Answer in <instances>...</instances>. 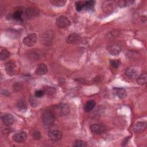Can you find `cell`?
I'll list each match as a JSON object with an SVG mask.
<instances>
[{
	"label": "cell",
	"mask_w": 147,
	"mask_h": 147,
	"mask_svg": "<svg viewBox=\"0 0 147 147\" xmlns=\"http://www.w3.org/2000/svg\"><path fill=\"white\" fill-rule=\"evenodd\" d=\"M55 116L54 112L51 110H45L42 114L41 118L44 124L47 125H51L53 123Z\"/></svg>",
	"instance_id": "1"
},
{
	"label": "cell",
	"mask_w": 147,
	"mask_h": 147,
	"mask_svg": "<svg viewBox=\"0 0 147 147\" xmlns=\"http://www.w3.org/2000/svg\"><path fill=\"white\" fill-rule=\"evenodd\" d=\"M54 110L55 115L57 114L59 116H65L69 114L70 108L69 105L67 103H60L55 106Z\"/></svg>",
	"instance_id": "2"
},
{
	"label": "cell",
	"mask_w": 147,
	"mask_h": 147,
	"mask_svg": "<svg viewBox=\"0 0 147 147\" xmlns=\"http://www.w3.org/2000/svg\"><path fill=\"white\" fill-rule=\"evenodd\" d=\"M91 131L95 134H101L106 130V126L102 123H94L90 127Z\"/></svg>",
	"instance_id": "3"
},
{
	"label": "cell",
	"mask_w": 147,
	"mask_h": 147,
	"mask_svg": "<svg viewBox=\"0 0 147 147\" xmlns=\"http://www.w3.org/2000/svg\"><path fill=\"white\" fill-rule=\"evenodd\" d=\"M37 40V35L35 33H30L23 39V42L28 47H32L36 43Z\"/></svg>",
	"instance_id": "4"
},
{
	"label": "cell",
	"mask_w": 147,
	"mask_h": 147,
	"mask_svg": "<svg viewBox=\"0 0 147 147\" xmlns=\"http://www.w3.org/2000/svg\"><path fill=\"white\" fill-rule=\"evenodd\" d=\"M122 46L118 43H113L109 45L107 48L108 52L113 56L118 55L122 51Z\"/></svg>",
	"instance_id": "5"
},
{
	"label": "cell",
	"mask_w": 147,
	"mask_h": 147,
	"mask_svg": "<svg viewBox=\"0 0 147 147\" xmlns=\"http://www.w3.org/2000/svg\"><path fill=\"white\" fill-rule=\"evenodd\" d=\"M71 24V22L69 19L65 16H60L56 20V25L60 28H64L69 26Z\"/></svg>",
	"instance_id": "6"
},
{
	"label": "cell",
	"mask_w": 147,
	"mask_h": 147,
	"mask_svg": "<svg viewBox=\"0 0 147 147\" xmlns=\"http://www.w3.org/2000/svg\"><path fill=\"white\" fill-rule=\"evenodd\" d=\"M81 37L77 33H72L69 34L66 38V42L68 44H78L81 41Z\"/></svg>",
	"instance_id": "7"
},
{
	"label": "cell",
	"mask_w": 147,
	"mask_h": 147,
	"mask_svg": "<svg viewBox=\"0 0 147 147\" xmlns=\"http://www.w3.org/2000/svg\"><path fill=\"white\" fill-rule=\"evenodd\" d=\"M147 123L145 121H139L134 124L133 127V130L136 133H140L144 131L146 128Z\"/></svg>",
	"instance_id": "8"
},
{
	"label": "cell",
	"mask_w": 147,
	"mask_h": 147,
	"mask_svg": "<svg viewBox=\"0 0 147 147\" xmlns=\"http://www.w3.org/2000/svg\"><path fill=\"white\" fill-rule=\"evenodd\" d=\"M5 71L7 74L9 75H14L16 72V65L13 61H8L5 64Z\"/></svg>",
	"instance_id": "9"
},
{
	"label": "cell",
	"mask_w": 147,
	"mask_h": 147,
	"mask_svg": "<svg viewBox=\"0 0 147 147\" xmlns=\"http://www.w3.org/2000/svg\"><path fill=\"white\" fill-rule=\"evenodd\" d=\"M27 138V134L26 132L21 131L17 133H16L13 136V140L18 143H21L24 142Z\"/></svg>",
	"instance_id": "10"
},
{
	"label": "cell",
	"mask_w": 147,
	"mask_h": 147,
	"mask_svg": "<svg viewBox=\"0 0 147 147\" xmlns=\"http://www.w3.org/2000/svg\"><path fill=\"white\" fill-rule=\"evenodd\" d=\"M48 136L52 141L56 142L59 141L61 138L62 134L59 130H53L49 131Z\"/></svg>",
	"instance_id": "11"
},
{
	"label": "cell",
	"mask_w": 147,
	"mask_h": 147,
	"mask_svg": "<svg viewBox=\"0 0 147 147\" xmlns=\"http://www.w3.org/2000/svg\"><path fill=\"white\" fill-rule=\"evenodd\" d=\"M1 118H2V121L3 123L6 126H9L11 125L14 121V118L13 116L11 114H8V113L4 114L2 116Z\"/></svg>",
	"instance_id": "12"
},
{
	"label": "cell",
	"mask_w": 147,
	"mask_h": 147,
	"mask_svg": "<svg viewBox=\"0 0 147 147\" xmlns=\"http://www.w3.org/2000/svg\"><path fill=\"white\" fill-rule=\"evenodd\" d=\"M35 72L38 75H43L48 72L47 66L44 63L39 64L35 70Z\"/></svg>",
	"instance_id": "13"
},
{
	"label": "cell",
	"mask_w": 147,
	"mask_h": 147,
	"mask_svg": "<svg viewBox=\"0 0 147 147\" xmlns=\"http://www.w3.org/2000/svg\"><path fill=\"white\" fill-rule=\"evenodd\" d=\"M38 11L34 8L29 7L25 10V15L29 19H32L38 15Z\"/></svg>",
	"instance_id": "14"
},
{
	"label": "cell",
	"mask_w": 147,
	"mask_h": 147,
	"mask_svg": "<svg viewBox=\"0 0 147 147\" xmlns=\"http://www.w3.org/2000/svg\"><path fill=\"white\" fill-rule=\"evenodd\" d=\"M113 92L120 99H123L125 98L127 95L126 91L123 88L114 87L113 88Z\"/></svg>",
	"instance_id": "15"
},
{
	"label": "cell",
	"mask_w": 147,
	"mask_h": 147,
	"mask_svg": "<svg viewBox=\"0 0 147 147\" xmlns=\"http://www.w3.org/2000/svg\"><path fill=\"white\" fill-rule=\"evenodd\" d=\"M138 71L134 67H130L126 71V75L130 78H136L138 75Z\"/></svg>",
	"instance_id": "16"
},
{
	"label": "cell",
	"mask_w": 147,
	"mask_h": 147,
	"mask_svg": "<svg viewBox=\"0 0 147 147\" xmlns=\"http://www.w3.org/2000/svg\"><path fill=\"white\" fill-rule=\"evenodd\" d=\"M52 33L51 31L49 32H45V33L43 34V36H42V42H45V44L47 45V44H50L51 42L52 41V38L53 37L52 36Z\"/></svg>",
	"instance_id": "17"
},
{
	"label": "cell",
	"mask_w": 147,
	"mask_h": 147,
	"mask_svg": "<svg viewBox=\"0 0 147 147\" xmlns=\"http://www.w3.org/2000/svg\"><path fill=\"white\" fill-rule=\"evenodd\" d=\"M22 16H23V11L21 9H18L16 10L13 14V18L18 21H22Z\"/></svg>",
	"instance_id": "18"
},
{
	"label": "cell",
	"mask_w": 147,
	"mask_h": 147,
	"mask_svg": "<svg viewBox=\"0 0 147 147\" xmlns=\"http://www.w3.org/2000/svg\"><path fill=\"white\" fill-rule=\"evenodd\" d=\"M42 90L44 92V94L48 95H53L56 92V90L54 87L49 86H44Z\"/></svg>",
	"instance_id": "19"
},
{
	"label": "cell",
	"mask_w": 147,
	"mask_h": 147,
	"mask_svg": "<svg viewBox=\"0 0 147 147\" xmlns=\"http://www.w3.org/2000/svg\"><path fill=\"white\" fill-rule=\"evenodd\" d=\"M95 106V102L93 100H90L85 104L84 107V110L86 112H89L94 108Z\"/></svg>",
	"instance_id": "20"
},
{
	"label": "cell",
	"mask_w": 147,
	"mask_h": 147,
	"mask_svg": "<svg viewBox=\"0 0 147 147\" xmlns=\"http://www.w3.org/2000/svg\"><path fill=\"white\" fill-rule=\"evenodd\" d=\"M6 33L7 36L10 38H17L20 37V33L18 31L13 29H8L6 31Z\"/></svg>",
	"instance_id": "21"
},
{
	"label": "cell",
	"mask_w": 147,
	"mask_h": 147,
	"mask_svg": "<svg viewBox=\"0 0 147 147\" xmlns=\"http://www.w3.org/2000/svg\"><path fill=\"white\" fill-rule=\"evenodd\" d=\"M146 82H147V76L146 74H141L137 79V83L140 85L145 84Z\"/></svg>",
	"instance_id": "22"
},
{
	"label": "cell",
	"mask_w": 147,
	"mask_h": 147,
	"mask_svg": "<svg viewBox=\"0 0 147 147\" xmlns=\"http://www.w3.org/2000/svg\"><path fill=\"white\" fill-rule=\"evenodd\" d=\"M50 2L54 6L61 7L65 5L67 1L64 0H52V1H51Z\"/></svg>",
	"instance_id": "23"
},
{
	"label": "cell",
	"mask_w": 147,
	"mask_h": 147,
	"mask_svg": "<svg viewBox=\"0 0 147 147\" xmlns=\"http://www.w3.org/2000/svg\"><path fill=\"white\" fill-rule=\"evenodd\" d=\"M95 3V2L94 1H84V9H85L87 10H92L94 7Z\"/></svg>",
	"instance_id": "24"
},
{
	"label": "cell",
	"mask_w": 147,
	"mask_h": 147,
	"mask_svg": "<svg viewBox=\"0 0 147 147\" xmlns=\"http://www.w3.org/2000/svg\"><path fill=\"white\" fill-rule=\"evenodd\" d=\"M17 107L20 110H25L27 109V105L24 100L21 99L17 103Z\"/></svg>",
	"instance_id": "25"
},
{
	"label": "cell",
	"mask_w": 147,
	"mask_h": 147,
	"mask_svg": "<svg viewBox=\"0 0 147 147\" xmlns=\"http://www.w3.org/2000/svg\"><path fill=\"white\" fill-rule=\"evenodd\" d=\"M134 2L133 1H124V0H121V1H117V3L118 6L121 7H124L126 6L130 5L132 4Z\"/></svg>",
	"instance_id": "26"
},
{
	"label": "cell",
	"mask_w": 147,
	"mask_h": 147,
	"mask_svg": "<svg viewBox=\"0 0 147 147\" xmlns=\"http://www.w3.org/2000/svg\"><path fill=\"white\" fill-rule=\"evenodd\" d=\"M10 56V53L9 51L5 49H2L0 53V58L2 61H4L7 59Z\"/></svg>",
	"instance_id": "27"
},
{
	"label": "cell",
	"mask_w": 147,
	"mask_h": 147,
	"mask_svg": "<svg viewBox=\"0 0 147 147\" xmlns=\"http://www.w3.org/2000/svg\"><path fill=\"white\" fill-rule=\"evenodd\" d=\"M73 146L75 147H85L87 146V144L84 141L77 140L74 142Z\"/></svg>",
	"instance_id": "28"
},
{
	"label": "cell",
	"mask_w": 147,
	"mask_h": 147,
	"mask_svg": "<svg viewBox=\"0 0 147 147\" xmlns=\"http://www.w3.org/2000/svg\"><path fill=\"white\" fill-rule=\"evenodd\" d=\"M76 9L77 11H80L84 9V1H77L75 3Z\"/></svg>",
	"instance_id": "29"
},
{
	"label": "cell",
	"mask_w": 147,
	"mask_h": 147,
	"mask_svg": "<svg viewBox=\"0 0 147 147\" xmlns=\"http://www.w3.org/2000/svg\"><path fill=\"white\" fill-rule=\"evenodd\" d=\"M36 98V97L35 96H30V103L32 105V106L36 107L38 105V100H37V99Z\"/></svg>",
	"instance_id": "30"
},
{
	"label": "cell",
	"mask_w": 147,
	"mask_h": 147,
	"mask_svg": "<svg viewBox=\"0 0 147 147\" xmlns=\"http://www.w3.org/2000/svg\"><path fill=\"white\" fill-rule=\"evenodd\" d=\"M110 65L114 68H117L120 64V61L118 60H111L110 61Z\"/></svg>",
	"instance_id": "31"
},
{
	"label": "cell",
	"mask_w": 147,
	"mask_h": 147,
	"mask_svg": "<svg viewBox=\"0 0 147 147\" xmlns=\"http://www.w3.org/2000/svg\"><path fill=\"white\" fill-rule=\"evenodd\" d=\"M44 94H45L44 92L42 90H36L35 91L34 96L36 98H41L44 96Z\"/></svg>",
	"instance_id": "32"
},
{
	"label": "cell",
	"mask_w": 147,
	"mask_h": 147,
	"mask_svg": "<svg viewBox=\"0 0 147 147\" xmlns=\"http://www.w3.org/2000/svg\"><path fill=\"white\" fill-rule=\"evenodd\" d=\"M13 89L16 91H20L21 88H22V85L20 83H15L14 85H13Z\"/></svg>",
	"instance_id": "33"
},
{
	"label": "cell",
	"mask_w": 147,
	"mask_h": 147,
	"mask_svg": "<svg viewBox=\"0 0 147 147\" xmlns=\"http://www.w3.org/2000/svg\"><path fill=\"white\" fill-rule=\"evenodd\" d=\"M33 135L34 138L36 139V140H39V139H40V138H41V134H40V133L39 131H34L33 132Z\"/></svg>",
	"instance_id": "34"
}]
</instances>
